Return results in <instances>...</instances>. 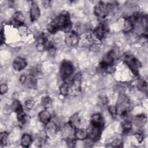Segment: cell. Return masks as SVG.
I'll list each match as a JSON object with an SVG mask.
<instances>
[{"instance_id": "2", "label": "cell", "mask_w": 148, "mask_h": 148, "mask_svg": "<svg viewBox=\"0 0 148 148\" xmlns=\"http://www.w3.org/2000/svg\"><path fill=\"white\" fill-rule=\"evenodd\" d=\"M114 5H116L115 3L112 2H99L94 8V13L99 18H105L113 10Z\"/></svg>"}, {"instance_id": "11", "label": "cell", "mask_w": 148, "mask_h": 148, "mask_svg": "<svg viewBox=\"0 0 148 148\" xmlns=\"http://www.w3.org/2000/svg\"><path fill=\"white\" fill-rule=\"evenodd\" d=\"M40 12L38 4L35 2H32L30 9V18L32 21L37 20L40 17Z\"/></svg>"}, {"instance_id": "23", "label": "cell", "mask_w": 148, "mask_h": 148, "mask_svg": "<svg viewBox=\"0 0 148 148\" xmlns=\"http://www.w3.org/2000/svg\"><path fill=\"white\" fill-rule=\"evenodd\" d=\"M108 110L113 117H115L116 116L117 112L116 106H109L108 107Z\"/></svg>"}, {"instance_id": "12", "label": "cell", "mask_w": 148, "mask_h": 148, "mask_svg": "<svg viewBox=\"0 0 148 148\" xmlns=\"http://www.w3.org/2000/svg\"><path fill=\"white\" fill-rule=\"evenodd\" d=\"M24 18L23 14L20 12H16L13 16L12 23L17 26H21L24 24Z\"/></svg>"}, {"instance_id": "1", "label": "cell", "mask_w": 148, "mask_h": 148, "mask_svg": "<svg viewBox=\"0 0 148 148\" xmlns=\"http://www.w3.org/2000/svg\"><path fill=\"white\" fill-rule=\"evenodd\" d=\"M71 26L69 14L64 11L49 23L47 29L50 33H55L58 31L69 32Z\"/></svg>"}, {"instance_id": "29", "label": "cell", "mask_w": 148, "mask_h": 148, "mask_svg": "<svg viewBox=\"0 0 148 148\" xmlns=\"http://www.w3.org/2000/svg\"><path fill=\"white\" fill-rule=\"evenodd\" d=\"M4 34H3V29L2 28L1 30V44L2 45L3 41H4Z\"/></svg>"}, {"instance_id": "21", "label": "cell", "mask_w": 148, "mask_h": 148, "mask_svg": "<svg viewBox=\"0 0 148 148\" xmlns=\"http://www.w3.org/2000/svg\"><path fill=\"white\" fill-rule=\"evenodd\" d=\"M135 121L136 125H138L139 127H140V125H142L143 124H144L146 121H145V117H144V116H137V117L135 118Z\"/></svg>"}, {"instance_id": "8", "label": "cell", "mask_w": 148, "mask_h": 148, "mask_svg": "<svg viewBox=\"0 0 148 148\" xmlns=\"http://www.w3.org/2000/svg\"><path fill=\"white\" fill-rule=\"evenodd\" d=\"M105 124L104 119L99 113L94 114L91 119V125L100 129H103Z\"/></svg>"}, {"instance_id": "20", "label": "cell", "mask_w": 148, "mask_h": 148, "mask_svg": "<svg viewBox=\"0 0 148 148\" xmlns=\"http://www.w3.org/2000/svg\"><path fill=\"white\" fill-rule=\"evenodd\" d=\"M123 130L124 132H128L132 129V123L128 120H124L121 124Z\"/></svg>"}, {"instance_id": "28", "label": "cell", "mask_w": 148, "mask_h": 148, "mask_svg": "<svg viewBox=\"0 0 148 148\" xmlns=\"http://www.w3.org/2000/svg\"><path fill=\"white\" fill-rule=\"evenodd\" d=\"M25 106L28 108H31L33 107L34 106V102L32 101H31V100H28V101H27L25 103Z\"/></svg>"}, {"instance_id": "19", "label": "cell", "mask_w": 148, "mask_h": 148, "mask_svg": "<svg viewBox=\"0 0 148 148\" xmlns=\"http://www.w3.org/2000/svg\"><path fill=\"white\" fill-rule=\"evenodd\" d=\"M70 90V84L68 83H64L60 88V92L63 95H66L69 93Z\"/></svg>"}, {"instance_id": "15", "label": "cell", "mask_w": 148, "mask_h": 148, "mask_svg": "<svg viewBox=\"0 0 148 148\" xmlns=\"http://www.w3.org/2000/svg\"><path fill=\"white\" fill-rule=\"evenodd\" d=\"M80 118L78 114L75 113L70 117L68 124L73 130H75L78 128L80 124Z\"/></svg>"}, {"instance_id": "4", "label": "cell", "mask_w": 148, "mask_h": 148, "mask_svg": "<svg viewBox=\"0 0 148 148\" xmlns=\"http://www.w3.org/2000/svg\"><path fill=\"white\" fill-rule=\"evenodd\" d=\"M123 60L133 73L135 75H138L141 64L138 59H136L134 56L128 54L124 56Z\"/></svg>"}, {"instance_id": "9", "label": "cell", "mask_w": 148, "mask_h": 148, "mask_svg": "<svg viewBox=\"0 0 148 148\" xmlns=\"http://www.w3.org/2000/svg\"><path fill=\"white\" fill-rule=\"evenodd\" d=\"M65 43L68 46H74L79 42V36L74 31L69 32L65 39Z\"/></svg>"}, {"instance_id": "7", "label": "cell", "mask_w": 148, "mask_h": 148, "mask_svg": "<svg viewBox=\"0 0 148 148\" xmlns=\"http://www.w3.org/2000/svg\"><path fill=\"white\" fill-rule=\"evenodd\" d=\"M109 31L108 27L105 23H101L98 25L94 29L93 34L98 40H102L103 39Z\"/></svg>"}, {"instance_id": "16", "label": "cell", "mask_w": 148, "mask_h": 148, "mask_svg": "<svg viewBox=\"0 0 148 148\" xmlns=\"http://www.w3.org/2000/svg\"><path fill=\"white\" fill-rule=\"evenodd\" d=\"M81 79H82L81 73H77L75 75V76L73 77L72 80L71 81L72 86L75 90H79V89H80V85H81Z\"/></svg>"}, {"instance_id": "27", "label": "cell", "mask_w": 148, "mask_h": 148, "mask_svg": "<svg viewBox=\"0 0 148 148\" xmlns=\"http://www.w3.org/2000/svg\"><path fill=\"white\" fill-rule=\"evenodd\" d=\"M50 102L51 99L48 97H46L42 99V103L44 104L45 106H47L49 103H50Z\"/></svg>"}, {"instance_id": "13", "label": "cell", "mask_w": 148, "mask_h": 148, "mask_svg": "<svg viewBox=\"0 0 148 148\" xmlns=\"http://www.w3.org/2000/svg\"><path fill=\"white\" fill-rule=\"evenodd\" d=\"M74 138L76 139L79 140H84L87 139L88 138L87 131H86L83 129L76 128L74 130Z\"/></svg>"}, {"instance_id": "5", "label": "cell", "mask_w": 148, "mask_h": 148, "mask_svg": "<svg viewBox=\"0 0 148 148\" xmlns=\"http://www.w3.org/2000/svg\"><path fill=\"white\" fill-rule=\"evenodd\" d=\"M74 66L72 63L67 60L62 62L60 68V73L61 77L63 80H67L73 73Z\"/></svg>"}, {"instance_id": "26", "label": "cell", "mask_w": 148, "mask_h": 148, "mask_svg": "<svg viewBox=\"0 0 148 148\" xmlns=\"http://www.w3.org/2000/svg\"><path fill=\"white\" fill-rule=\"evenodd\" d=\"M8 86L6 84H3L1 85L0 90H1V94L6 93V92L8 91Z\"/></svg>"}, {"instance_id": "22", "label": "cell", "mask_w": 148, "mask_h": 148, "mask_svg": "<svg viewBox=\"0 0 148 148\" xmlns=\"http://www.w3.org/2000/svg\"><path fill=\"white\" fill-rule=\"evenodd\" d=\"M8 135L3 132H2L1 134V136H0V140H1V146H3V145H5L7 143V139H8Z\"/></svg>"}, {"instance_id": "6", "label": "cell", "mask_w": 148, "mask_h": 148, "mask_svg": "<svg viewBox=\"0 0 148 148\" xmlns=\"http://www.w3.org/2000/svg\"><path fill=\"white\" fill-rule=\"evenodd\" d=\"M116 57L114 50H111L109 51L107 54L103 57L102 61L99 64L101 69L106 70L113 64Z\"/></svg>"}, {"instance_id": "10", "label": "cell", "mask_w": 148, "mask_h": 148, "mask_svg": "<svg viewBox=\"0 0 148 148\" xmlns=\"http://www.w3.org/2000/svg\"><path fill=\"white\" fill-rule=\"evenodd\" d=\"M27 64V61L24 58L20 57H17L13 62V67L14 70L20 71L26 67Z\"/></svg>"}, {"instance_id": "17", "label": "cell", "mask_w": 148, "mask_h": 148, "mask_svg": "<svg viewBox=\"0 0 148 148\" xmlns=\"http://www.w3.org/2000/svg\"><path fill=\"white\" fill-rule=\"evenodd\" d=\"M32 142V138L28 134H24L21 139V145L23 147H28Z\"/></svg>"}, {"instance_id": "30", "label": "cell", "mask_w": 148, "mask_h": 148, "mask_svg": "<svg viewBox=\"0 0 148 148\" xmlns=\"http://www.w3.org/2000/svg\"><path fill=\"white\" fill-rule=\"evenodd\" d=\"M135 136H136V138H137V139L138 140L139 142H141L142 141V140H143V136H142V135L139 134H136V135Z\"/></svg>"}, {"instance_id": "18", "label": "cell", "mask_w": 148, "mask_h": 148, "mask_svg": "<svg viewBox=\"0 0 148 148\" xmlns=\"http://www.w3.org/2000/svg\"><path fill=\"white\" fill-rule=\"evenodd\" d=\"M12 109L13 110L17 113H20L21 112H23V108L22 105L20 103L19 101H18L17 99H14V101L13 102L12 104Z\"/></svg>"}, {"instance_id": "3", "label": "cell", "mask_w": 148, "mask_h": 148, "mask_svg": "<svg viewBox=\"0 0 148 148\" xmlns=\"http://www.w3.org/2000/svg\"><path fill=\"white\" fill-rule=\"evenodd\" d=\"M116 108L117 113H119L122 117H125L128 113L130 109V100L127 96L121 94L118 99Z\"/></svg>"}, {"instance_id": "24", "label": "cell", "mask_w": 148, "mask_h": 148, "mask_svg": "<svg viewBox=\"0 0 148 148\" xmlns=\"http://www.w3.org/2000/svg\"><path fill=\"white\" fill-rule=\"evenodd\" d=\"M138 87L140 90L145 91L147 89V84L144 80H140L138 84Z\"/></svg>"}, {"instance_id": "14", "label": "cell", "mask_w": 148, "mask_h": 148, "mask_svg": "<svg viewBox=\"0 0 148 148\" xmlns=\"http://www.w3.org/2000/svg\"><path fill=\"white\" fill-rule=\"evenodd\" d=\"M39 119L44 124H48L51 119V116L50 112L47 110H43L40 112L38 114Z\"/></svg>"}, {"instance_id": "25", "label": "cell", "mask_w": 148, "mask_h": 148, "mask_svg": "<svg viewBox=\"0 0 148 148\" xmlns=\"http://www.w3.org/2000/svg\"><path fill=\"white\" fill-rule=\"evenodd\" d=\"M110 146L113 147H120L122 146V142L121 140L119 139L114 140L112 142V143L110 144Z\"/></svg>"}]
</instances>
